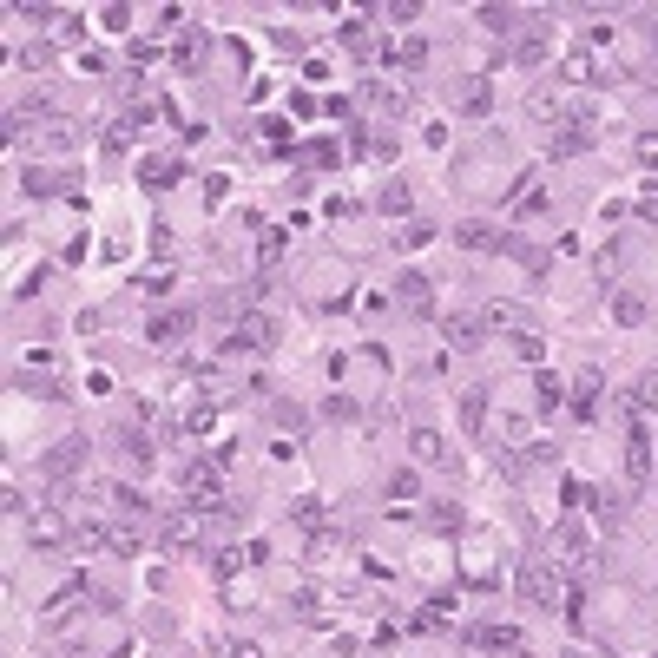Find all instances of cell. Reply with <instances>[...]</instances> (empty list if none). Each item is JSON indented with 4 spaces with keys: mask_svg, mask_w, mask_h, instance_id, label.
Segmentation results:
<instances>
[{
    "mask_svg": "<svg viewBox=\"0 0 658 658\" xmlns=\"http://www.w3.org/2000/svg\"><path fill=\"white\" fill-rule=\"evenodd\" d=\"M178 494H185L198 514H224V501H231V494H224V468L211 455H185V461H178Z\"/></svg>",
    "mask_w": 658,
    "mask_h": 658,
    "instance_id": "1",
    "label": "cell"
},
{
    "mask_svg": "<svg viewBox=\"0 0 658 658\" xmlns=\"http://www.w3.org/2000/svg\"><path fill=\"white\" fill-rule=\"evenodd\" d=\"M514 593L527 599L533 612H560V599H566V566H560V560H520V566H514Z\"/></svg>",
    "mask_w": 658,
    "mask_h": 658,
    "instance_id": "2",
    "label": "cell"
},
{
    "mask_svg": "<svg viewBox=\"0 0 658 658\" xmlns=\"http://www.w3.org/2000/svg\"><path fill=\"white\" fill-rule=\"evenodd\" d=\"M277 343H283V323L270 310H237L231 316V336H224L231 356H270Z\"/></svg>",
    "mask_w": 658,
    "mask_h": 658,
    "instance_id": "3",
    "label": "cell"
},
{
    "mask_svg": "<svg viewBox=\"0 0 658 658\" xmlns=\"http://www.w3.org/2000/svg\"><path fill=\"white\" fill-rule=\"evenodd\" d=\"M73 527L79 520H66L60 507H33L27 514V553H66L73 547Z\"/></svg>",
    "mask_w": 658,
    "mask_h": 658,
    "instance_id": "4",
    "label": "cell"
},
{
    "mask_svg": "<svg viewBox=\"0 0 658 658\" xmlns=\"http://www.w3.org/2000/svg\"><path fill=\"white\" fill-rule=\"evenodd\" d=\"M158 547H165V553H178V560H198V553H204V514H198V507L172 514L165 527H158Z\"/></svg>",
    "mask_w": 658,
    "mask_h": 658,
    "instance_id": "5",
    "label": "cell"
},
{
    "mask_svg": "<svg viewBox=\"0 0 658 658\" xmlns=\"http://www.w3.org/2000/svg\"><path fill=\"white\" fill-rule=\"evenodd\" d=\"M507 60L527 66V73H533V66H547L553 60V14H533L527 27H520V40L507 47Z\"/></svg>",
    "mask_w": 658,
    "mask_h": 658,
    "instance_id": "6",
    "label": "cell"
},
{
    "mask_svg": "<svg viewBox=\"0 0 658 658\" xmlns=\"http://www.w3.org/2000/svg\"><path fill=\"white\" fill-rule=\"evenodd\" d=\"M626 481H632V494L652 481V428H645L639 408L626 415Z\"/></svg>",
    "mask_w": 658,
    "mask_h": 658,
    "instance_id": "7",
    "label": "cell"
},
{
    "mask_svg": "<svg viewBox=\"0 0 658 658\" xmlns=\"http://www.w3.org/2000/svg\"><path fill=\"white\" fill-rule=\"evenodd\" d=\"M86 461H93V441H86V435H66V441H53V448H47L40 474H47V481H73V474H86Z\"/></svg>",
    "mask_w": 658,
    "mask_h": 658,
    "instance_id": "8",
    "label": "cell"
},
{
    "mask_svg": "<svg viewBox=\"0 0 658 658\" xmlns=\"http://www.w3.org/2000/svg\"><path fill=\"white\" fill-rule=\"evenodd\" d=\"M191 323H198V310H191V303H178V310H158L152 323H145V343L152 349H178L191 336Z\"/></svg>",
    "mask_w": 658,
    "mask_h": 658,
    "instance_id": "9",
    "label": "cell"
},
{
    "mask_svg": "<svg viewBox=\"0 0 658 658\" xmlns=\"http://www.w3.org/2000/svg\"><path fill=\"white\" fill-rule=\"evenodd\" d=\"M395 303H402V316H435V283L422 270H402L395 277Z\"/></svg>",
    "mask_w": 658,
    "mask_h": 658,
    "instance_id": "10",
    "label": "cell"
},
{
    "mask_svg": "<svg viewBox=\"0 0 658 658\" xmlns=\"http://www.w3.org/2000/svg\"><path fill=\"white\" fill-rule=\"evenodd\" d=\"M441 336H448V349H461V356H474V349L487 343V316H468V310L441 316Z\"/></svg>",
    "mask_w": 658,
    "mask_h": 658,
    "instance_id": "11",
    "label": "cell"
},
{
    "mask_svg": "<svg viewBox=\"0 0 658 658\" xmlns=\"http://www.w3.org/2000/svg\"><path fill=\"white\" fill-rule=\"evenodd\" d=\"M580 152H593V119H566L547 132V158H580Z\"/></svg>",
    "mask_w": 658,
    "mask_h": 658,
    "instance_id": "12",
    "label": "cell"
},
{
    "mask_svg": "<svg viewBox=\"0 0 658 658\" xmlns=\"http://www.w3.org/2000/svg\"><path fill=\"white\" fill-rule=\"evenodd\" d=\"M599 389H606V376H599V369H580V382L566 389V408H573V422H599Z\"/></svg>",
    "mask_w": 658,
    "mask_h": 658,
    "instance_id": "13",
    "label": "cell"
},
{
    "mask_svg": "<svg viewBox=\"0 0 658 658\" xmlns=\"http://www.w3.org/2000/svg\"><path fill=\"white\" fill-rule=\"evenodd\" d=\"M112 441H119V461H126L132 474H145V468H152V455H158V448H152V435H145V428L119 422V435H112Z\"/></svg>",
    "mask_w": 658,
    "mask_h": 658,
    "instance_id": "14",
    "label": "cell"
},
{
    "mask_svg": "<svg viewBox=\"0 0 658 658\" xmlns=\"http://www.w3.org/2000/svg\"><path fill=\"white\" fill-rule=\"evenodd\" d=\"M468 645H481V652H527V639H520V626H501V619H487V626L468 632Z\"/></svg>",
    "mask_w": 658,
    "mask_h": 658,
    "instance_id": "15",
    "label": "cell"
},
{
    "mask_svg": "<svg viewBox=\"0 0 658 658\" xmlns=\"http://www.w3.org/2000/svg\"><path fill=\"white\" fill-rule=\"evenodd\" d=\"M79 139H86V132H79L73 119H40V126H33V145H40V152H79Z\"/></svg>",
    "mask_w": 658,
    "mask_h": 658,
    "instance_id": "16",
    "label": "cell"
},
{
    "mask_svg": "<svg viewBox=\"0 0 658 658\" xmlns=\"http://www.w3.org/2000/svg\"><path fill=\"white\" fill-rule=\"evenodd\" d=\"M362 99H369L382 119H402L408 112V86H389V79H362Z\"/></svg>",
    "mask_w": 658,
    "mask_h": 658,
    "instance_id": "17",
    "label": "cell"
},
{
    "mask_svg": "<svg viewBox=\"0 0 658 658\" xmlns=\"http://www.w3.org/2000/svg\"><path fill=\"white\" fill-rule=\"evenodd\" d=\"M204 53H211V33H204V27H185V33H178V47H172V66H178V73H198Z\"/></svg>",
    "mask_w": 658,
    "mask_h": 658,
    "instance_id": "18",
    "label": "cell"
},
{
    "mask_svg": "<svg viewBox=\"0 0 658 658\" xmlns=\"http://www.w3.org/2000/svg\"><path fill=\"white\" fill-rule=\"evenodd\" d=\"M553 547H560V553H553L560 566H580L593 540H586V527H580V520H560V527H553Z\"/></svg>",
    "mask_w": 658,
    "mask_h": 658,
    "instance_id": "19",
    "label": "cell"
},
{
    "mask_svg": "<svg viewBox=\"0 0 658 658\" xmlns=\"http://www.w3.org/2000/svg\"><path fill=\"white\" fill-rule=\"evenodd\" d=\"M408 455H415V468H448V441H441L435 428H415V435H408Z\"/></svg>",
    "mask_w": 658,
    "mask_h": 658,
    "instance_id": "20",
    "label": "cell"
},
{
    "mask_svg": "<svg viewBox=\"0 0 658 658\" xmlns=\"http://www.w3.org/2000/svg\"><path fill=\"white\" fill-rule=\"evenodd\" d=\"M408 626H415V632H448V626H455V593H435Z\"/></svg>",
    "mask_w": 658,
    "mask_h": 658,
    "instance_id": "21",
    "label": "cell"
},
{
    "mask_svg": "<svg viewBox=\"0 0 658 658\" xmlns=\"http://www.w3.org/2000/svg\"><path fill=\"white\" fill-rule=\"evenodd\" d=\"M382 60L402 66V73H422V66H428V40H415V33H408V40H389V47H382Z\"/></svg>",
    "mask_w": 658,
    "mask_h": 658,
    "instance_id": "22",
    "label": "cell"
},
{
    "mask_svg": "<svg viewBox=\"0 0 658 658\" xmlns=\"http://www.w3.org/2000/svg\"><path fill=\"white\" fill-rule=\"evenodd\" d=\"M455 244L461 251H501V231H494V224H481V218H468V224H455Z\"/></svg>",
    "mask_w": 658,
    "mask_h": 658,
    "instance_id": "23",
    "label": "cell"
},
{
    "mask_svg": "<svg viewBox=\"0 0 658 658\" xmlns=\"http://www.w3.org/2000/svg\"><path fill=\"white\" fill-rule=\"evenodd\" d=\"M60 185H66V172H53V165H27V172H20V191H27V198H60Z\"/></svg>",
    "mask_w": 658,
    "mask_h": 658,
    "instance_id": "24",
    "label": "cell"
},
{
    "mask_svg": "<svg viewBox=\"0 0 658 658\" xmlns=\"http://www.w3.org/2000/svg\"><path fill=\"white\" fill-rule=\"evenodd\" d=\"M533 408H540V415H560V408H566V382L553 376V369L533 376Z\"/></svg>",
    "mask_w": 658,
    "mask_h": 658,
    "instance_id": "25",
    "label": "cell"
},
{
    "mask_svg": "<svg viewBox=\"0 0 658 658\" xmlns=\"http://www.w3.org/2000/svg\"><path fill=\"white\" fill-rule=\"evenodd\" d=\"M481 428H487V389H461V435L481 441Z\"/></svg>",
    "mask_w": 658,
    "mask_h": 658,
    "instance_id": "26",
    "label": "cell"
},
{
    "mask_svg": "<svg viewBox=\"0 0 658 658\" xmlns=\"http://www.w3.org/2000/svg\"><path fill=\"white\" fill-rule=\"evenodd\" d=\"M178 172H185L178 158H139V178H145V191H172V185H178Z\"/></svg>",
    "mask_w": 658,
    "mask_h": 658,
    "instance_id": "27",
    "label": "cell"
},
{
    "mask_svg": "<svg viewBox=\"0 0 658 658\" xmlns=\"http://www.w3.org/2000/svg\"><path fill=\"white\" fill-rule=\"evenodd\" d=\"M560 73H566V86H599V60H593V47H573Z\"/></svg>",
    "mask_w": 658,
    "mask_h": 658,
    "instance_id": "28",
    "label": "cell"
},
{
    "mask_svg": "<svg viewBox=\"0 0 658 658\" xmlns=\"http://www.w3.org/2000/svg\"><path fill=\"white\" fill-rule=\"evenodd\" d=\"M376 211H382V218H408V211H415V191H408L402 178H389V185L376 191Z\"/></svg>",
    "mask_w": 658,
    "mask_h": 658,
    "instance_id": "29",
    "label": "cell"
},
{
    "mask_svg": "<svg viewBox=\"0 0 658 658\" xmlns=\"http://www.w3.org/2000/svg\"><path fill=\"white\" fill-rule=\"evenodd\" d=\"M501 251L514 257V264H527L533 277H540V270H547V251H540V244H527V237H520V231H501Z\"/></svg>",
    "mask_w": 658,
    "mask_h": 658,
    "instance_id": "30",
    "label": "cell"
},
{
    "mask_svg": "<svg viewBox=\"0 0 658 658\" xmlns=\"http://www.w3.org/2000/svg\"><path fill=\"white\" fill-rule=\"evenodd\" d=\"M455 106H461V112H468V119H487V112H494V86H487V79H481V73H474V79H468V86H461V99H455Z\"/></svg>",
    "mask_w": 658,
    "mask_h": 658,
    "instance_id": "31",
    "label": "cell"
},
{
    "mask_svg": "<svg viewBox=\"0 0 658 658\" xmlns=\"http://www.w3.org/2000/svg\"><path fill=\"white\" fill-rule=\"evenodd\" d=\"M474 20H481V33H494V40H507V33H514V27H520L527 14H520V7H474Z\"/></svg>",
    "mask_w": 658,
    "mask_h": 658,
    "instance_id": "32",
    "label": "cell"
},
{
    "mask_svg": "<svg viewBox=\"0 0 658 658\" xmlns=\"http://www.w3.org/2000/svg\"><path fill=\"white\" fill-rule=\"evenodd\" d=\"M645 316H652V303H645V297H632V290H619V297H612V323H619V329H639Z\"/></svg>",
    "mask_w": 658,
    "mask_h": 658,
    "instance_id": "33",
    "label": "cell"
},
{
    "mask_svg": "<svg viewBox=\"0 0 658 658\" xmlns=\"http://www.w3.org/2000/svg\"><path fill=\"white\" fill-rule=\"evenodd\" d=\"M73 553H112V527H99V520H79V527H73Z\"/></svg>",
    "mask_w": 658,
    "mask_h": 658,
    "instance_id": "34",
    "label": "cell"
},
{
    "mask_svg": "<svg viewBox=\"0 0 658 658\" xmlns=\"http://www.w3.org/2000/svg\"><path fill=\"white\" fill-rule=\"evenodd\" d=\"M382 494H389V501H415V494H422V474L415 468H389V481H382Z\"/></svg>",
    "mask_w": 658,
    "mask_h": 658,
    "instance_id": "35",
    "label": "cell"
},
{
    "mask_svg": "<svg viewBox=\"0 0 658 658\" xmlns=\"http://www.w3.org/2000/svg\"><path fill=\"white\" fill-rule=\"evenodd\" d=\"M336 553H343V533H336V527H316V533H310V553H303V560H310V566H329Z\"/></svg>",
    "mask_w": 658,
    "mask_h": 658,
    "instance_id": "36",
    "label": "cell"
},
{
    "mask_svg": "<svg viewBox=\"0 0 658 658\" xmlns=\"http://www.w3.org/2000/svg\"><path fill=\"white\" fill-rule=\"evenodd\" d=\"M283 251H290V231H283V224H270V231H264V244H257V264H264V270H277V264H283Z\"/></svg>",
    "mask_w": 658,
    "mask_h": 658,
    "instance_id": "37",
    "label": "cell"
},
{
    "mask_svg": "<svg viewBox=\"0 0 658 658\" xmlns=\"http://www.w3.org/2000/svg\"><path fill=\"white\" fill-rule=\"evenodd\" d=\"M14 389H20V395H40V402H66V382H47V376H27V369H20V376H14Z\"/></svg>",
    "mask_w": 658,
    "mask_h": 658,
    "instance_id": "38",
    "label": "cell"
},
{
    "mask_svg": "<svg viewBox=\"0 0 658 658\" xmlns=\"http://www.w3.org/2000/svg\"><path fill=\"white\" fill-rule=\"evenodd\" d=\"M14 66H20V73H47V66H53V47H47V40H27V47L14 53Z\"/></svg>",
    "mask_w": 658,
    "mask_h": 658,
    "instance_id": "39",
    "label": "cell"
},
{
    "mask_svg": "<svg viewBox=\"0 0 658 658\" xmlns=\"http://www.w3.org/2000/svg\"><path fill=\"white\" fill-rule=\"evenodd\" d=\"M336 40H343L349 53H369V20H362V14H343V27H336Z\"/></svg>",
    "mask_w": 658,
    "mask_h": 658,
    "instance_id": "40",
    "label": "cell"
},
{
    "mask_svg": "<svg viewBox=\"0 0 658 658\" xmlns=\"http://www.w3.org/2000/svg\"><path fill=\"white\" fill-rule=\"evenodd\" d=\"M112 507H119L126 520H152V501H145L139 487H119V494H112Z\"/></svg>",
    "mask_w": 658,
    "mask_h": 658,
    "instance_id": "41",
    "label": "cell"
},
{
    "mask_svg": "<svg viewBox=\"0 0 658 658\" xmlns=\"http://www.w3.org/2000/svg\"><path fill=\"white\" fill-rule=\"evenodd\" d=\"M290 612H297V619H323V593H316V586H297V593H290Z\"/></svg>",
    "mask_w": 658,
    "mask_h": 658,
    "instance_id": "42",
    "label": "cell"
},
{
    "mask_svg": "<svg viewBox=\"0 0 658 658\" xmlns=\"http://www.w3.org/2000/svg\"><path fill=\"white\" fill-rule=\"evenodd\" d=\"M593 520H599V527H619V520H626L619 494H606V487H599V494H593Z\"/></svg>",
    "mask_w": 658,
    "mask_h": 658,
    "instance_id": "43",
    "label": "cell"
},
{
    "mask_svg": "<svg viewBox=\"0 0 658 658\" xmlns=\"http://www.w3.org/2000/svg\"><path fill=\"white\" fill-rule=\"evenodd\" d=\"M507 349H514L520 362H540V356H547V343H540L533 329H514V336H507Z\"/></svg>",
    "mask_w": 658,
    "mask_h": 658,
    "instance_id": "44",
    "label": "cell"
},
{
    "mask_svg": "<svg viewBox=\"0 0 658 658\" xmlns=\"http://www.w3.org/2000/svg\"><path fill=\"white\" fill-rule=\"evenodd\" d=\"M112 553H119V560L145 553V533H139V527H112Z\"/></svg>",
    "mask_w": 658,
    "mask_h": 658,
    "instance_id": "45",
    "label": "cell"
},
{
    "mask_svg": "<svg viewBox=\"0 0 658 658\" xmlns=\"http://www.w3.org/2000/svg\"><path fill=\"white\" fill-rule=\"evenodd\" d=\"M290 514H297V520H303L310 533L323 527V501H316V494H297V501H290Z\"/></svg>",
    "mask_w": 658,
    "mask_h": 658,
    "instance_id": "46",
    "label": "cell"
},
{
    "mask_svg": "<svg viewBox=\"0 0 658 658\" xmlns=\"http://www.w3.org/2000/svg\"><path fill=\"white\" fill-rule=\"evenodd\" d=\"M303 158H310V165H343V145H329V139H310V145H303Z\"/></svg>",
    "mask_w": 658,
    "mask_h": 658,
    "instance_id": "47",
    "label": "cell"
},
{
    "mask_svg": "<svg viewBox=\"0 0 658 658\" xmlns=\"http://www.w3.org/2000/svg\"><path fill=\"white\" fill-rule=\"evenodd\" d=\"M632 402H639V415H645V408H658V369H645V376H639V389H632Z\"/></svg>",
    "mask_w": 658,
    "mask_h": 658,
    "instance_id": "48",
    "label": "cell"
},
{
    "mask_svg": "<svg viewBox=\"0 0 658 658\" xmlns=\"http://www.w3.org/2000/svg\"><path fill=\"white\" fill-rule=\"evenodd\" d=\"M395 244H402V251H422V244H435V231H428V224H408Z\"/></svg>",
    "mask_w": 658,
    "mask_h": 658,
    "instance_id": "49",
    "label": "cell"
},
{
    "mask_svg": "<svg viewBox=\"0 0 658 658\" xmlns=\"http://www.w3.org/2000/svg\"><path fill=\"white\" fill-rule=\"evenodd\" d=\"M139 290H145V297H165V290H172V270H145Z\"/></svg>",
    "mask_w": 658,
    "mask_h": 658,
    "instance_id": "50",
    "label": "cell"
},
{
    "mask_svg": "<svg viewBox=\"0 0 658 658\" xmlns=\"http://www.w3.org/2000/svg\"><path fill=\"white\" fill-rule=\"evenodd\" d=\"M40 283H47V270H27V277L14 283V303H27V297H40Z\"/></svg>",
    "mask_w": 658,
    "mask_h": 658,
    "instance_id": "51",
    "label": "cell"
},
{
    "mask_svg": "<svg viewBox=\"0 0 658 658\" xmlns=\"http://www.w3.org/2000/svg\"><path fill=\"white\" fill-rule=\"evenodd\" d=\"M560 494H566V507H593V494H599V487H586V481H566Z\"/></svg>",
    "mask_w": 658,
    "mask_h": 658,
    "instance_id": "52",
    "label": "cell"
},
{
    "mask_svg": "<svg viewBox=\"0 0 658 658\" xmlns=\"http://www.w3.org/2000/svg\"><path fill=\"white\" fill-rule=\"evenodd\" d=\"M270 422H277V428H303V408L297 402H277V408H270Z\"/></svg>",
    "mask_w": 658,
    "mask_h": 658,
    "instance_id": "53",
    "label": "cell"
},
{
    "mask_svg": "<svg viewBox=\"0 0 658 658\" xmlns=\"http://www.w3.org/2000/svg\"><path fill=\"white\" fill-rule=\"evenodd\" d=\"M53 33H60V40H86V14H60V27H53Z\"/></svg>",
    "mask_w": 658,
    "mask_h": 658,
    "instance_id": "54",
    "label": "cell"
},
{
    "mask_svg": "<svg viewBox=\"0 0 658 658\" xmlns=\"http://www.w3.org/2000/svg\"><path fill=\"white\" fill-rule=\"evenodd\" d=\"M224 191H231V178H218V172L204 178V204H211V211H218V204H224Z\"/></svg>",
    "mask_w": 658,
    "mask_h": 658,
    "instance_id": "55",
    "label": "cell"
},
{
    "mask_svg": "<svg viewBox=\"0 0 658 658\" xmlns=\"http://www.w3.org/2000/svg\"><path fill=\"white\" fill-rule=\"evenodd\" d=\"M639 165H658V139H639Z\"/></svg>",
    "mask_w": 658,
    "mask_h": 658,
    "instance_id": "56",
    "label": "cell"
},
{
    "mask_svg": "<svg viewBox=\"0 0 658 658\" xmlns=\"http://www.w3.org/2000/svg\"><path fill=\"white\" fill-rule=\"evenodd\" d=\"M639 218H645V224H658V198H645V204H639Z\"/></svg>",
    "mask_w": 658,
    "mask_h": 658,
    "instance_id": "57",
    "label": "cell"
}]
</instances>
